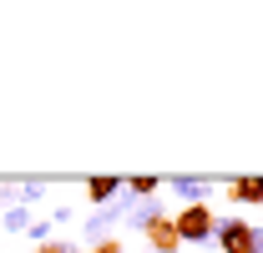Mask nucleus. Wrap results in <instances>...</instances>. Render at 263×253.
Here are the masks:
<instances>
[{
	"mask_svg": "<svg viewBox=\"0 0 263 253\" xmlns=\"http://www.w3.org/2000/svg\"><path fill=\"white\" fill-rule=\"evenodd\" d=\"M177 223V238L187 243V248H213V233H218V213L208 208V203H197V208H182V213H172Z\"/></svg>",
	"mask_w": 263,
	"mask_h": 253,
	"instance_id": "1",
	"label": "nucleus"
},
{
	"mask_svg": "<svg viewBox=\"0 0 263 253\" xmlns=\"http://www.w3.org/2000/svg\"><path fill=\"white\" fill-rule=\"evenodd\" d=\"M213 243H218L223 253H253V223H243V218H218Z\"/></svg>",
	"mask_w": 263,
	"mask_h": 253,
	"instance_id": "2",
	"label": "nucleus"
},
{
	"mask_svg": "<svg viewBox=\"0 0 263 253\" xmlns=\"http://www.w3.org/2000/svg\"><path fill=\"white\" fill-rule=\"evenodd\" d=\"M223 192L243 208H258L263 203V172H238V177H223Z\"/></svg>",
	"mask_w": 263,
	"mask_h": 253,
	"instance_id": "3",
	"label": "nucleus"
},
{
	"mask_svg": "<svg viewBox=\"0 0 263 253\" xmlns=\"http://www.w3.org/2000/svg\"><path fill=\"white\" fill-rule=\"evenodd\" d=\"M167 192H177L182 197V208H197V203H208V192H213V177H167Z\"/></svg>",
	"mask_w": 263,
	"mask_h": 253,
	"instance_id": "4",
	"label": "nucleus"
},
{
	"mask_svg": "<svg viewBox=\"0 0 263 253\" xmlns=\"http://www.w3.org/2000/svg\"><path fill=\"white\" fill-rule=\"evenodd\" d=\"M147 243H152V253H182V238H177V223H172V213L167 218H157L147 233H142Z\"/></svg>",
	"mask_w": 263,
	"mask_h": 253,
	"instance_id": "5",
	"label": "nucleus"
},
{
	"mask_svg": "<svg viewBox=\"0 0 263 253\" xmlns=\"http://www.w3.org/2000/svg\"><path fill=\"white\" fill-rule=\"evenodd\" d=\"M122 192H127V177H111V172H106V177H86V197H91V208H106V203L122 197Z\"/></svg>",
	"mask_w": 263,
	"mask_h": 253,
	"instance_id": "6",
	"label": "nucleus"
},
{
	"mask_svg": "<svg viewBox=\"0 0 263 253\" xmlns=\"http://www.w3.org/2000/svg\"><path fill=\"white\" fill-rule=\"evenodd\" d=\"M157 218H167V208H162V197H142L137 208H132V218H127V228L132 233H147Z\"/></svg>",
	"mask_w": 263,
	"mask_h": 253,
	"instance_id": "7",
	"label": "nucleus"
},
{
	"mask_svg": "<svg viewBox=\"0 0 263 253\" xmlns=\"http://www.w3.org/2000/svg\"><path fill=\"white\" fill-rule=\"evenodd\" d=\"M167 188V177H152V172H137V177H127V192L142 203V197H152V192H162Z\"/></svg>",
	"mask_w": 263,
	"mask_h": 253,
	"instance_id": "8",
	"label": "nucleus"
},
{
	"mask_svg": "<svg viewBox=\"0 0 263 253\" xmlns=\"http://www.w3.org/2000/svg\"><path fill=\"white\" fill-rule=\"evenodd\" d=\"M31 208H10V213H5V218H0V228H5V233H26V228H31Z\"/></svg>",
	"mask_w": 263,
	"mask_h": 253,
	"instance_id": "9",
	"label": "nucleus"
},
{
	"mask_svg": "<svg viewBox=\"0 0 263 253\" xmlns=\"http://www.w3.org/2000/svg\"><path fill=\"white\" fill-rule=\"evenodd\" d=\"M41 197H46V177H26V183H21V208H31Z\"/></svg>",
	"mask_w": 263,
	"mask_h": 253,
	"instance_id": "10",
	"label": "nucleus"
},
{
	"mask_svg": "<svg viewBox=\"0 0 263 253\" xmlns=\"http://www.w3.org/2000/svg\"><path fill=\"white\" fill-rule=\"evenodd\" d=\"M21 208V183H0V213Z\"/></svg>",
	"mask_w": 263,
	"mask_h": 253,
	"instance_id": "11",
	"label": "nucleus"
},
{
	"mask_svg": "<svg viewBox=\"0 0 263 253\" xmlns=\"http://www.w3.org/2000/svg\"><path fill=\"white\" fill-rule=\"evenodd\" d=\"M51 233H56V228H51V218H35L31 228H26V243H46Z\"/></svg>",
	"mask_w": 263,
	"mask_h": 253,
	"instance_id": "12",
	"label": "nucleus"
},
{
	"mask_svg": "<svg viewBox=\"0 0 263 253\" xmlns=\"http://www.w3.org/2000/svg\"><path fill=\"white\" fill-rule=\"evenodd\" d=\"M35 253H76L66 238H46V243H35Z\"/></svg>",
	"mask_w": 263,
	"mask_h": 253,
	"instance_id": "13",
	"label": "nucleus"
},
{
	"mask_svg": "<svg viewBox=\"0 0 263 253\" xmlns=\"http://www.w3.org/2000/svg\"><path fill=\"white\" fill-rule=\"evenodd\" d=\"M71 218H76V213H71L66 203H61V208H51V228H66V223H71Z\"/></svg>",
	"mask_w": 263,
	"mask_h": 253,
	"instance_id": "14",
	"label": "nucleus"
},
{
	"mask_svg": "<svg viewBox=\"0 0 263 253\" xmlns=\"http://www.w3.org/2000/svg\"><path fill=\"white\" fill-rule=\"evenodd\" d=\"M91 253H122V243H117V238H101V243H97Z\"/></svg>",
	"mask_w": 263,
	"mask_h": 253,
	"instance_id": "15",
	"label": "nucleus"
}]
</instances>
